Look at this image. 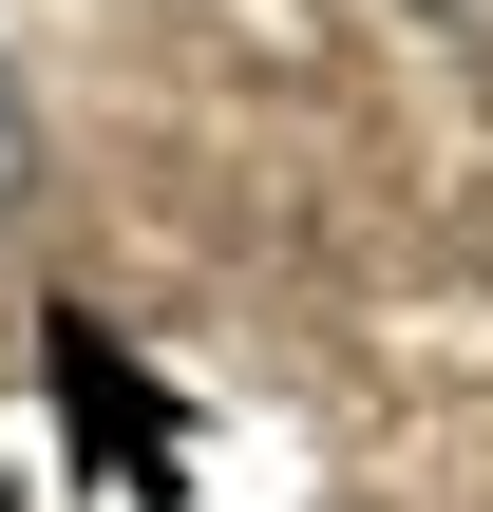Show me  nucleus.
<instances>
[{"label": "nucleus", "instance_id": "obj_1", "mask_svg": "<svg viewBox=\"0 0 493 512\" xmlns=\"http://www.w3.org/2000/svg\"><path fill=\"white\" fill-rule=\"evenodd\" d=\"M38 190V95H19V57H0V209Z\"/></svg>", "mask_w": 493, "mask_h": 512}, {"label": "nucleus", "instance_id": "obj_2", "mask_svg": "<svg viewBox=\"0 0 493 512\" xmlns=\"http://www.w3.org/2000/svg\"><path fill=\"white\" fill-rule=\"evenodd\" d=\"M437 19H456V38H475V57H493V0H437Z\"/></svg>", "mask_w": 493, "mask_h": 512}]
</instances>
